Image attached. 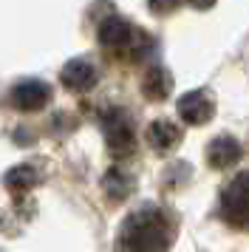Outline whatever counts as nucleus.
Masks as SVG:
<instances>
[{"instance_id":"nucleus-1","label":"nucleus","mask_w":249,"mask_h":252,"mask_svg":"<svg viewBox=\"0 0 249 252\" xmlns=\"http://www.w3.org/2000/svg\"><path fill=\"white\" fill-rule=\"evenodd\" d=\"M173 235V218L161 207L145 204L122 221L116 232V252H167Z\"/></svg>"},{"instance_id":"nucleus-2","label":"nucleus","mask_w":249,"mask_h":252,"mask_svg":"<svg viewBox=\"0 0 249 252\" xmlns=\"http://www.w3.org/2000/svg\"><path fill=\"white\" fill-rule=\"evenodd\" d=\"M96 37H99V43L108 51H127L130 57H145V54L153 51V40L145 32H136L133 26L127 20H122V17L102 20Z\"/></svg>"},{"instance_id":"nucleus-3","label":"nucleus","mask_w":249,"mask_h":252,"mask_svg":"<svg viewBox=\"0 0 249 252\" xmlns=\"http://www.w3.org/2000/svg\"><path fill=\"white\" fill-rule=\"evenodd\" d=\"M221 218L235 229H249V170L238 173L221 193Z\"/></svg>"},{"instance_id":"nucleus-4","label":"nucleus","mask_w":249,"mask_h":252,"mask_svg":"<svg viewBox=\"0 0 249 252\" xmlns=\"http://www.w3.org/2000/svg\"><path fill=\"white\" fill-rule=\"evenodd\" d=\"M102 130H105V142L113 156H130L136 148V130L133 122L124 111H108L102 116Z\"/></svg>"},{"instance_id":"nucleus-5","label":"nucleus","mask_w":249,"mask_h":252,"mask_svg":"<svg viewBox=\"0 0 249 252\" xmlns=\"http://www.w3.org/2000/svg\"><path fill=\"white\" fill-rule=\"evenodd\" d=\"M9 99L17 111H40L51 99V88L43 80H23L11 88Z\"/></svg>"},{"instance_id":"nucleus-6","label":"nucleus","mask_w":249,"mask_h":252,"mask_svg":"<svg viewBox=\"0 0 249 252\" xmlns=\"http://www.w3.org/2000/svg\"><path fill=\"white\" fill-rule=\"evenodd\" d=\"M179 114L187 125H204L215 114V102L207 96V91H190L179 99Z\"/></svg>"},{"instance_id":"nucleus-7","label":"nucleus","mask_w":249,"mask_h":252,"mask_svg":"<svg viewBox=\"0 0 249 252\" xmlns=\"http://www.w3.org/2000/svg\"><path fill=\"white\" fill-rule=\"evenodd\" d=\"M62 85L68 91H77V94H85L96 85V68L91 65L88 60H71L65 68H62Z\"/></svg>"},{"instance_id":"nucleus-8","label":"nucleus","mask_w":249,"mask_h":252,"mask_svg":"<svg viewBox=\"0 0 249 252\" xmlns=\"http://www.w3.org/2000/svg\"><path fill=\"white\" fill-rule=\"evenodd\" d=\"M241 159V145L232 136H215L207 145V161L213 164L215 170H226Z\"/></svg>"},{"instance_id":"nucleus-9","label":"nucleus","mask_w":249,"mask_h":252,"mask_svg":"<svg viewBox=\"0 0 249 252\" xmlns=\"http://www.w3.org/2000/svg\"><path fill=\"white\" fill-rule=\"evenodd\" d=\"M181 142V127L176 122H170V119H156V122H150L147 127V145L158 153H167L173 150L176 145Z\"/></svg>"},{"instance_id":"nucleus-10","label":"nucleus","mask_w":249,"mask_h":252,"mask_svg":"<svg viewBox=\"0 0 249 252\" xmlns=\"http://www.w3.org/2000/svg\"><path fill=\"white\" fill-rule=\"evenodd\" d=\"M142 91H145V96L153 99V102L167 99L170 91H173V77H170V71L161 68V65L147 68L145 74H142Z\"/></svg>"},{"instance_id":"nucleus-11","label":"nucleus","mask_w":249,"mask_h":252,"mask_svg":"<svg viewBox=\"0 0 249 252\" xmlns=\"http://www.w3.org/2000/svg\"><path fill=\"white\" fill-rule=\"evenodd\" d=\"M40 182H43V173L37 170L34 164H17V167H11V170L3 176V184H6L14 195L29 193V190L37 187Z\"/></svg>"},{"instance_id":"nucleus-12","label":"nucleus","mask_w":249,"mask_h":252,"mask_svg":"<svg viewBox=\"0 0 249 252\" xmlns=\"http://www.w3.org/2000/svg\"><path fill=\"white\" fill-rule=\"evenodd\" d=\"M102 190L108 195V201H124L127 195L133 193V176H127L124 170L119 167H113V170L105 173V179H102Z\"/></svg>"},{"instance_id":"nucleus-13","label":"nucleus","mask_w":249,"mask_h":252,"mask_svg":"<svg viewBox=\"0 0 249 252\" xmlns=\"http://www.w3.org/2000/svg\"><path fill=\"white\" fill-rule=\"evenodd\" d=\"M150 3V12L153 14H170L179 9V3H184V0H147Z\"/></svg>"},{"instance_id":"nucleus-14","label":"nucleus","mask_w":249,"mask_h":252,"mask_svg":"<svg viewBox=\"0 0 249 252\" xmlns=\"http://www.w3.org/2000/svg\"><path fill=\"white\" fill-rule=\"evenodd\" d=\"M192 6H195V9H210V6H213L215 0H190Z\"/></svg>"}]
</instances>
